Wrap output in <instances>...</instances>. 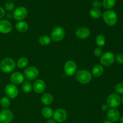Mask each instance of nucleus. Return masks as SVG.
Here are the masks:
<instances>
[{
  "label": "nucleus",
  "mask_w": 123,
  "mask_h": 123,
  "mask_svg": "<svg viewBox=\"0 0 123 123\" xmlns=\"http://www.w3.org/2000/svg\"><path fill=\"white\" fill-rule=\"evenodd\" d=\"M102 17L107 25L112 26L116 25L118 21V16L116 12L113 10H107L103 12Z\"/></svg>",
  "instance_id": "obj_1"
},
{
  "label": "nucleus",
  "mask_w": 123,
  "mask_h": 123,
  "mask_svg": "<svg viewBox=\"0 0 123 123\" xmlns=\"http://www.w3.org/2000/svg\"><path fill=\"white\" fill-rule=\"evenodd\" d=\"M16 66L15 61L11 58H5L0 62V69L4 73H8L13 72Z\"/></svg>",
  "instance_id": "obj_2"
},
{
  "label": "nucleus",
  "mask_w": 123,
  "mask_h": 123,
  "mask_svg": "<svg viewBox=\"0 0 123 123\" xmlns=\"http://www.w3.org/2000/svg\"><path fill=\"white\" fill-rule=\"evenodd\" d=\"M75 78L82 84H87L91 81L92 76L89 71L86 70H79L75 73Z\"/></svg>",
  "instance_id": "obj_3"
},
{
  "label": "nucleus",
  "mask_w": 123,
  "mask_h": 123,
  "mask_svg": "<svg viewBox=\"0 0 123 123\" xmlns=\"http://www.w3.org/2000/svg\"><path fill=\"white\" fill-rule=\"evenodd\" d=\"M65 30L62 26H56L50 33V38L55 42H61L65 37Z\"/></svg>",
  "instance_id": "obj_4"
},
{
  "label": "nucleus",
  "mask_w": 123,
  "mask_h": 123,
  "mask_svg": "<svg viewBox=\"0 0 123 123\" xmlns=\"http://www.w3.org/2000/svg\"><path fill=\"white\" fill-rule=\"evenodd\" d=\"M115 60V56L112 52H106L105 54H102V56H100V62L102 66L108 67L114 64Z\"/></svg>",
  "instance_id": "obj_5"
},
{
  "label": "nucleus",
  "mask_w": 123,
  "mask_h": 123,
  "mask_svg": "<svg viewBox=\"0 0 123 123\" xmlns=\"http://www.w3.org/2000/svg\"><path fill=\"white\" fill-rule=\"evenodd\" d=\"M121 98L117 93H112L108 97L106 104L111 108H116L120 105Z\"/></svg>",
  "instance_id": "obj_6"
},
{
  "label": "nucleus",
  "mask_w": 123,
  "mask_h": 123,
  "mask_svg": "<svg viewBox=\"0 0 123 123\" xmlns=\"http://www.w3.org/2000/svg\"><path fill=\"white\" fill-rule=\"evenodd\" d=\"M39 74V71L34 66H30L25 68L24 72V76L27 80H32L36 79Z\"/></svg>",
  "instance_id": "obj_7"
},
{
  "label": "nucleus",
  "mask_w": 123,
  "mask_h": 123,
  "mask_svg": "<svg viewBox=\"0 0 123 123\" xmlns=\"http://www.w3.org/2000/svg\"><path fill=\"white\" fill-rule=\"evenodd\" d=\"M64 73L67 76L74 75L77 70V64L73 60H68L65 63L64 66Z\"/></svg>",
  "instance_id": "obj_8"
},
{
  "label": "nucleus",
  "mask_w": 123,
  "mask_h": 123,
  "mask_svg": "<svg viewBox=\"0 0 123 123\" xmlns=\"http://www.w3.org/2000/svg\"><path fill=\"white\" fill-rule=\"evenodd\" d=\"M13 118V113L10 109H4L0 112V123H11Z\"/></svg>",
  "instance_id": "obj_9"
},
{
  "label": "nucleus",
  "mask_w": 123,
  "mask_h": 123,
  "mask_svg": "<svg viewBox=\"0 0 123 123\" xmlns=\"http://www.w3.org/2000/svg\"><path fill=\"white\" fill-rule=\"evenodd\" d=\"M4 91L7 97H8L9 98H12V99L16 98L19 94V90H18V87L16 85L13 84H8L6 85L4 89Z\"/></svg>",
  "instance_id": "obj_10"
},
{
  "label": "nucleus",
  "mask_w": 123,
  "mask_h": 123,
  "mask_svg": "<svg viewBox=\"0 0 123 123\" xmlns=\"http://www.w3.org/2000/svg\"><path fill=\"white\" fill-rule=\"evenodd\" d=\"M28 11L25 7H19L14 10L13 13V18L15 20L18 21H21L24 20L27 16Z\"/></svg>",
  "instance_id": "obj_11"
},
{
  "label": "nucleus",
  "mask_w": 123,
  "mask_h": 123,
  "mask_svg": "<svg viewBox=\"0 0 123 123\" xmlns=\"http://www.w3.org/2000/svg\"><path fill=\"white\" fill-rule=\"evenodd\" d=\"M53 117L56 122L63 123L67 120V113L64 109H58L54 112Z\"/></svg>",
  "instance_id": "obj_12"
},
{
  "label": "nucleus",
  "mask_w": 123,
  "mask_h": 123,
  "mask_svg": "<svg viewBox=\"0 0 123 123\" xmlns=\"http://www.w3.org/2000/svg\"><path fill=\"white\" fill-rule=\"evenodd\" d=\"M13 30V25L10 21L6 19L0 20V33L6 34L11 32Z\"/></svg>",
  "instance_id": "obj_13"
},
{
  "label": "nucleus",
  "mask_w": 123,
  "mask_h": 123,
  "mask_svg": "<svg viewBox=\"0 0 123 123\" xmlns=\"http://www.w3.org/2000/svg\"><path fill=\"white\" fill-rule=\"evenodd\" d=\"M90 30L87 27L82 26L78 28L75 32V35L77 38L80 40H85L90 36Z\"/></svg>",
  "instance_id": "obj_14"
},
{
  "label": "nucleus",
  "mask_w": 123,
  "mask_h": 123,
  "mask_svg": "<svg viewBox=\"0 0 123 123\" xmlns=\"http://www.w3.org/2000/svg\"><path fill=\"white\" fill-rule=\"evenodd\" d=\"M46 87V83L42 79H37L34 82L33 85H32V89L37 94H42L45 91Z\"/></svg>",
  "instance_id": "obj_15"
},
{
  "label": "nucleus",
  "mask_w": 123,
  "mask_h": 123,
  "mask_svg": "<svg viewBox=\"0 0 123 123\" xmlns=\"http://www.w3.org/2000/svg\"><path fill=\"white\" fill-rule=\"evenodd\" d=\"M24 78L25 77L22 73L20 72H14L11 74L10 79L12 84L15 85H20L24 82Z\"/></svg>",
  "instance_id": "obj_16"
},
{
  "label": "nucleus",
  "mask_w": 123,
  "mask_h": 123,
  "mask_svg": "<svg viewBox=\"0 0 123 123\" xmlns=\"http://www.w3.org/2000/svg\"><path fill=\"white\" fill-rule=\"evenodd\" d=\"M107 117L109 121L111 122H117L120 118V113L117 109L115 108H111L107 112Z\"/></svg>",
  "instance_id": "obj_17"
},
{
  "label": "nucleus",
  "mask_w": 123,
  "mask_h": 123,
  "mask_svg": "<svg viewBox=\"0 0 123 123\" xmlns=\"http://www.w3.org/2000/svg\"><path fill=\"white\" fill-rule=\"evenodd\" d=\"M16 30L20 33H24L28 31L29 28L28 24L26 22L21 20L17 22L15 25Z\"/></svg>",
  "instance_id": "obj_18"
},
{
  "label": "nucleus",
  "mask_w": 123,
  "mask_h": 123,
  "mask_svg": "<svg viewBox=\"0 0 123 123\" xmlns=\"http://www.w3.org/2000/svg\"><path fill=\"white\" fill-rule=\"evenodd\" d=\"M104 72V68L102 65L97 64L94 66L91 71V74L94 76L95 78H98L100 77Z\"/></svg>",
  "instance_id": "obj_19"
},
{
  "label": "nucleus",
  "mask_w": 123,
  "mask_h": 123,
  "mask_svg": "<svg viewBox=\"0 0 123 123\" xmlns=\"http://www.w3.org/2000/svg\"><path fill=\"white\" fill-rule=\"evenodd\" d=\"M54 100L52 95L49 92H46L42 95L41 97V102L44 105L48 106L51 104Z\"/></svg>",
  "instance_id": "obj_20"
},
{
  "label": "nucleus",
  "mask_w": 123,
  "mask_h": 123,
  "mask_svg": "<svg viewBox=\"0 0 123 123\" xmlns=\"http://www.w3.org/2000/svg\"><path fill=\"white\" fill-rule=\"evenodd\" d=\"M42 114L45 118H50L54 115V111L53 109L50 107L46 106L42 109Z\"/></svg>",
  "instance_id": "obj_21"
},
{
  "label": "nucleus",
  "mask_w": 123,
  "mask_h": 123,
  "mask_svg": "<svg viewBox=\"0 0 123 123\" xmlns=\"http://www.w3.org/2000/svg\"><path fill=\"white\" fill-rule=\"evenodd\" d=\"M117 0H103L102 6L107 10H111L115 6Z\"/></svg>",
  "instance_id": "obj_22"
},
{
  "label": "nucleus",
  "mask_w": 123,
  "mask_h": 123,
  "mask_svg": "<svg viewBox=\"0 0 123 123\" xmlns=\"http://www.w3.org/2000/svg\"><path fill=\"white\" fill-rule=\"evenodd\" d=\"M90 15L93 19H98L102 16V13L100 9L92 8L90 10Z\"/></svg>",
  "instance_id": "obj_23"
},
{
  "label": "nucleus",
  "mask_w": 123,
  "mask_h": 123,
  "mask_svg": "<svg viewBox=\"0 0 123 123\" xmlns=\"http://www.w3.org/2000/svg\"><path fill=\"white\" fill-rule=\"evenodd\" d=\"M51 38L48 36H41L38 38V43L42 46H48L51 43Z\"/></svg>",
  "instance_id": "obj_24"
},
{
  "label": "nucleus",
  "mask_w": 123,
  "mask_h": 123,
  "mask_svg": "<svg viewBox=\"0 0 123 123\" xmlns=\"http://www.w3.org/2000/svg\"><path fill=\"white\" fill-rule=\"evenodd\" d=\"M96 43L98 47L101 48V47L104 46L106 43V39L105 36L102 34H98L96 38Z\"/></svg>",
  "instance_id": "obj_25"
},
{
  "label": "nucleus",
  "mask_w": 123,
  "mask_h": 123,
  "mask_svg": "<svg viewBox=\"0 0 123 123\" xmlns=\"http://www.w3.org/2000/svg\"><path fill=\"white\" fill-rule=\"evenodd\" d=\"M28 64V60L25 57H22L18 60L16 66L18 68H23L26 67Z\"/></svg>",
  "instance_id": "obj_26"
},
{
  "label": "nucleus",
  "mask_w": 123,
  "mask_h": 123,
  "mask_svg": "<svg viewBox=\"0 0 123 123\" xmlns=\"http://www.w3.org/2000/svg\"><path fill=\"white\" fill-rule=\"evenodd\" d=\"M32 86L29 81H25L22 83V90L25 93H30L32 91Z\"/></svg>",
  "instance_id": "obj_27"
},
{
  "label": "nucleus",
  "mask_w": 123,
  "mask_h": 123,
  "mask_svg": "<svg viewBox=\"0 0 123 123\" xmlns=\"http://www.w3.org/2000/svg\"><path fill=\"white\" fill-rule=\"evenodd\" d=\"M10 103V98L7 97H3L0 100V105L4 109H7L9 108Z\"/></svg>",
  "instance_id": "obj_28"
},
{
  "label": "nucleus",
  "mask_w": 123,
  "mask_h": 123,
  "mask_svg": "<svg viewBox=\"0 0 123 123\" xmlns=\"http://www.w3.org/2000/svg\"><path fill=\"white\" fill-rule=\"evenodd\" d=\"M14 7H15V5H14V2L12 1H7L4 5L5 10L7 12H11V11L13 10Z\"/></svg>",
  "instance_id": "obj_29"
},
{
  "label": "nucleus",
  "mask_w": 123,
  "mask_h": 123,
  "mask_svg": "<svg viewBox=\"0 0 123 123\" xmlns=\"http://www.w3.org/2000/svg\"><path fill=\"white\" fill-rule=\"evenodd\" d=\"M115 90L117 93L123 94V83L120 82L117 84L115 86Z\"/></svg>",
  "instance_id": "obj_30"
},
{
  "label": "nucleus",
  "mask_w": 123,
  "mask_h": 123,
  "mask_svg": "<svg viewBox=\"0 0 123 123\" xmlns=\"http://www.w3.org/2000/svg\"><path fill=\"white\" fill-rule=\"evenodd\" d=\"M103 54V50L100 47H97L94 50V55L96 57H100Z\"/></svg>",
  "instance_id": "obj_31"
},
{
  "label": "nucleus",
  "mask_w": 123,
  "mask_h": 123,
  "mask_svg": "<svg viewBox=\"0 0 123 123\" xmlns=\"http://www.w3.org/2000/svg\"><path fill=\"white\" fill-rule=\"evenodd\" d=\"M102 6V2L100 0H94L92 2V7L94 8L99 9Z\"/></svg>",
  "instance_id": "obj_32"
},
{
  "label": "nucleus",
  "mask_w": 123,
  "mask_h": 123,
  "mask_svg": "<svg viewBox=\"0 0 123 123\" xmlns=\"http://www.w3.org/2000/svg\"><path fill=\"white\" fill-rule=\"evenodd\" d=\"M115 60L117 62L120 64H123V54H118L115 56Z\"/></svg>",
  "instance_id": "obj_33"
},
{
  "label": "nucleus",
  "mask_w": 123,
  "mask_h": 123,
  "mask_svg": "<svg viewBox=\"0 0 123 123\" xmlns=\"http://www.w3.org/2000/svg\"><path fill=\"white\" fill-rule=\"evenodd\" d=\"M5 14H6L5 10L0 6V19H2L5 16Z\"/></svg>",
  "instance_id": "obj_34"
},
{
  "label": "nucleus",
  "mask_w": 123,
  "mask_h": 123,
  "mask_svg": "<svg viewBox=\"0 0 123 123\" xmlns=\"http://www.w3.org/2000/svg\"><path fill=\"white\" fill-rule=\"evenodd\" d=\"M101 109H102V110L103 111H106L108 110V109H109V106H108V105L106 103V104H103L102 105V107H101Z\"/></svg>",
  "instance_id": "obj_35"
},
{
  "label": "nucleus",
  "mask_w": 123,
  "mask_h": 123,
  "mask_svg": "<svg viewBox=\"0 0 123 123\" xmlns=\"http://www.w3.org/2000/svg\"><path fill=\"white\" fill-rule=\"evenodd\" d=\"M46 123H56V121L54 120V119H51V118H49V120L47 121Z\"/></svg>",
  "instance_id": "obj_36"
},
{
  "label": "nucleus",
  "mask_w": 123,
  "mask_h": 123,
  "mask_svg": "<svg viewBox=\"0 0 123 123\" xmlns=\"http://www.w3.org/2000/svg\"><path fill=\"white\" fill-rule=\"evenodd\" d=\"M12 17H13V14L12 15V14H11V13H8V14H7V18H8V19H11Z\"/></svg>",
  "instance_id": "obj_37"
},
{
  "label": "nucleus",
  "mask_w": 123,
  "mask_h": 123,
  "mask_svg": "<svg viewBox=\"0 0 123 123\" xmlns=\"http://www.w3.org/2000/svg\"><path fill=\"white\" fill-rule=\"evenodd\" d=\"M120 122H121V123H123V116L121 117H120Z\"/></svg>",
  "instance_id": "obj_38"
},
{
  "label": "nucleus",
  "mask_w": 123,
  "mask_h": 123,
  "mask_svg": "<svg viewBox=\"0 0 123 123\" xmlns=\"http://www.w3.org/2000/svg\"><path fill=\"white\" fill-rule=\"evenodd\" d=\"M113 123L112 122H111V121H109V120H108V121H105L104 123Z\"/></svg>",
  "instance_id": "obj_39"
},
{
  "label": "nucleus",
  "mask_w": 123,
  "mask_h": 123,
  "mask_svg": "<svg viewBox=\"0 0 123 123\" xmlns=\"http://www.w3.org/2000/svg\"><path fill=\"white\" fill-rule=\"evenodd\" d=\"M121 102H122V103H123V96L122 98H121Z\"/></svg>",
  "instance_id": "obj_40"
},
{
  "label": "nucleus",
  "mask_w": 123,
  "mask_h": 123,
  "mask_svg": "<svg viewBox=\"0 0 123 123\" xmlns=\"http://www.w3.org/2000/svg\"><path fill=\"white\" fill-rule=\"evenodd\" d=\"M11 1H16V0H11Z\"/></svg>",
  "instance_id": "obj_41"
},
{
  "label": "nucleus",
  "mask_w": 123,
  "mask_h": 123,
  "mask_svg": "<svg viewBox=\"0 0 123 123\" xmlns=\"http://www.w3.org/2000/svg\"></svg>",
  "instance_id": "obj_42"
}]
</instances>
